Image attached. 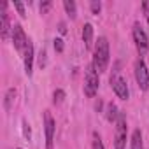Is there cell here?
I'll use <instances>...</instances> for the list:
<instances>
[{
	"label": "cell",
	"mask_w": 149,
	"mask_h": 149,
	"mask_svg": "<svg viewBox=\"0 0 149 149\" xmlns=\"http://www.w3.org/2000/svg\"><path fill=\"white\" fill-rule=\"evenodd\" d=\"M109 61H111V53H109V40L107 37H98V40L95 42V47H93V61L91 65L95 67V70L98 74L105 72L107 67H109Z\"/></svg>",
	"instance_id": "6da1fadb"
},
{
	"label": "cell",
	"mask_w": 149,
	"mask_h": 149,
	"mask_svg": "<svg viewBox=\"0 0 149 149\" xmlns=\"http://www.w3.org/2000/svg\"><path fill=\"white\" fill-rule=\"evenodd\" d=\"M126 133H128L126 116H125V112H119V116L116 119V130H114V149L126 147Z\"/></svg>",
	"instance_id": "7a4b0ae2"
},
{
	"label": "cell",
	"mask_w": 149,
	"mask_h": 149,
	"mask_svg": "<svg viewBox=\"0 0 149 149\" xmlns=\"http://www.w3.org/2000/svg\"><path fill=\"white\" fill-rule=\"evenodd\" d=\"M98 84H100V79H98V72L95 70L93 65H88L86 67V74H84V93L88 98H93L98 91Z\"/></svg>",
	"instance_id": "3957f363"
},
{
	"label": "cell",
	"mask_w": 149,
	"mask_h": 149,
	"mask_svg": "<svg viewBox=\"0 0 149 149\" xmlns=\"http://www.w3.org/2000/svg\"><path fill=\"white\" fill-rule=\"evenodd\" d=\"M111 86H112V90H114V93L118 95V98H121V100H128L130 98V90H128V83L119 76V72L118 70H114L112 72V76H111Z\"/></svg>",
	"instance_id": "277c9868"
},
{
	"label": "cell",
	"mask_w": 149,
	"mask_h": 149,
	"mask_svg": "<svg viewBox=\"0 0 149 149\" xmlns=\"http://www.w3.org/2000/svg\"><path fill=\"white\" fill-rule=\"evenodd\" d=\"M11 39H13V44H14V49L18 53H25L26 49V44H28V37L23 30V26L19 23H14L13 25V32H11Z\"/></svg>",
	"instance_id": "5b68a950"
},
{
	"label": "cell",
	"mask_w": 149,
	"mask_h": 149,
	"mask_svg": "<svg viewBox=\"0 0 149 149\" xmlns=\"http://www.w3.org/2000/svg\"><path fill=\"white\" fill-rule=\"evenodd\" d=\"M133 40H135V47L139 51L140 56H144L147 51H149V39L146 35V32L142 30V26L139 23L133 25Z\"/></svg>",
	"instance_id": "8992f818"
},
{
	"label": "cell",
	"mask_w": 149,
	"mask_h": 149,
	"mask_svg": "<svg viewBox=\"0 0 149 149\" xmlns=\"http://www.w3.org/2000/svg\"><path fill=\"white\" fill-rule=\"evenodd\" d=\"M135 81L142 91H146L149 88V70H147L144 60H140V58L135 61Z\"/></svg>",
	"instance_id": "52a82bcc"
},
{
	"label": "cell",
	"mask_w": 149,
	"mask_h": 149,
	"mask_svg": "<svg viewBox=\"0 0 149 149\" xmlns=\"http://www.w3.org/2000/svg\"><path fill=\"white\" fill-rule=\"evenodd\" d=\"M54 130H56V123L51 116L49 111L44 112V132H46V149H53V139H54Z\"/></svg>",
	"instance_id": "ba28073f"
},
{
	"label": "cell",
	"mask_w": 149,
	"mask_h": 149,
	"mask_svg": "<svg viewBox=\"0 0 149 149\" xmlns=\"http://www.w3.org/2000/svg\"><path fill=\"white\" fill-rule=\"evenodd\" d=\"M9 32H13V26L9 23V14H7V4H2V11H0V35L4 40H7Z\"/></svg>",
	"instance_id": "9c48e42d"
},
{
	"label": "cell",
	"mask_w": 149,
	"mask_h": 149,
	"mask_svg": "<svg viewBox=\"0 0 149 149\" xmlns=\"http://www.w3.org/2000/svg\"><path fill=\"white\" fill-rule=\"evenodd\" d=\"M23 63H25V74L28 77H32V74H33V42L30 39H28L26 49L23 53Z\"/></svg>",
	"instance_id": "30bf717a"
},
{
	"label": "cell",
	"mask_w": 149,
	"mask_h": 149,
	"mask_svg": "<svg viewBox=\"0 0 149 149\" xmlns=\"http://www.w3.org/2000/svg\"><path fill=\"white\" fill-rule=\"evenodd\" d=\"M93 35H95L93 25H91V23H86V25L83 26V42H84L86 49H91V47H95V46H93Z\"/></svg>",
	"instance_id": "8fae6325"
},
{
	"label": "cell",
	"mask_w": 149,
	"mask_h": 149,
	"mask_svg": "<svg viewBox=\"0 0 149 149\" xmlns=\"http://www.w3.org/2000/svg\"><path fill=\"white\" fill-rule=\"evenodd\" d=\"M119 112H121V111H118L116 104H112V102H109V104H107V109H105V118H107V121H109V123H116V119H118Z\"/></svg>",
	"instance_id": "7c38bea8"
},
{
	"label": "cell",
	"mask_w": 149,
	"mask_h": 149,
	"mask_svg": "<svg viewBox=\"0 0 149 149\" xmlns=\"http://www.w3.org/2000/svg\"><path fill=\"white\" fill-rule=\"evenodd\" d=\"M63 9H65V13L68 14L70 19H76V16H77V6H76L74 0H65V2H63Z\"/></svg>",
	"instance_id": "4fadbf2b"
},
{
	"label": "cell",
	"mask_w": 149,
	"mask_h": 149,
	"mask_svg": "<svg viewBox=\"0 0 149 149\" xmlns=\"http://www.w3.org/2000/svg\"><path fill=\"white\" fill-rule=\"evenodd\" d=\"M132 149H144V146H142V133H140V130H133V133H132Z\"/></svg>",
	"instance_id": "5bb4252c"
},
{
	"label": "cell",
	"mask_w": 149,
	"mask_h": 149,
	"mask_svg": "<svg viewBox=\"0 0 149 149\" xmlns=\"http://www.w3.org/2000/svg\"><path fill=\"white\" fill-rule=\"evenodd\" d=\"M14 97H16V91H14V88L7 90V93H6V100H4V107H6V111H11V104H13Z\"/></svg>",
	"instance_id": "9a60e30c"
},
{
	"label": "cell",
	"mask_w": 149,
	"mask_h": 149,
	"mask_svg": "<svg viewBox=\"0 0 149 149\" xmlns=\"http://www.w3.org/2000/svg\"><path fill=\"white\" fill-rule=\"evenodd\" d=\"M91 147H93V149H105V147H104V142H102V139H100V135H98L97 132L93 133V146H91Z\"/></svg>",
	"instance_id": "2e32d148"
},
{
	"label": "cell",
	"mask_w": 149,
	"mask_h": 149,
	"mask_svg": "<svg viewBox=\"0 0 149 149\" xmlns=\"http://www.w3.org/2000/svg\"><path fill=\"white\" fill-rule=\"evenodd\" d=\"M63 98H65V91H63V90H56V91L53 93V102H54V104H61Z\"/></svg>",
	"instance_id": "e0dca14e"
},
{
	"label": "cell",
	"mask_w": 149,
	"mask_h": 149,
	"mask_svg": "<svg viewBox=\"0 0 149 149\" xmlns=\"http://www.w3.org/2000/svg\"><path fill=\"white\" fill-rule=\"evenodd\" d=\"M14 9L18 11V14H19L21 18H26V11H25V6H23V2H14Z\"/></svg>",
	"instance_id": "ac0fdd59"
},
{
	"label": "cell",
	"mask_w": 149,
	"mask_h": 149,
	"mask_svg": "<svg viewBox=\"0 0 149 149\" xmlns=\"http://www.w3.org/2000/svg\"><path fill=\"white\" fill-rule=\"evenodd\" d=\"M90 9H91L93 14H100V11H102V4L97 2V0H93V2L90 4Z\"/></svg>",
	"instance_id": "d6986e66"
},
{
	"label": "cell",
	"mask_w": 149,
	"mask_h": 149,
	"mask_svg": "<svg viewBox=\"0 0 149 149\" xmlns=\"http://www.w3.org/2000/svg\"><path fill=\"white\" fill-rule=\"evenodd\" d=\"M23 135L30 140V137H32V130H30V125L26 123V119H23Z\"/></svg>",
	"instance_id": "ffe728a7"
},
{
	"label": "cell",
	"mask_w": 149,
	"mask_h": 149,
	"mask_svg": "<svg viewBox=\"0 0 149 149\" xmlns=\"http://www.w3.org/2000/svg\"><path fill=\"white\" fill-rule=\"evenodd\" d=\"M54 49H56L58 53L63 51V40H61V39H54Z\"/></svg>",
	"instance_id": "44dd1931"
},
{
	"label": "cell",
	"mask_w": 149,
	"mask_h": 149,
	"mask_svg": "<svg viewBox=\"0 0 149 149\" xmlns=\"http://www.w3.org/2000/svg\"><path fill=\"white\" fill-rule=\"evenodd\" d=\"M49 7H51V2H44V4H40V13H42V14H46Z\"/></svg>",
	"instance_id": "7402d4cb"
},
{
	"label": "cell",
	"mask_w": 149,
	"mask_h": 149,
	"mask_svg": "<svg viewBox=\"0 0 149 149\" xmlns=\"http://www.w3.org/2000/svg\"><path fill=\"white\" fill-rule=\"evenodd\" d=\"M58 30H60V33H65V32H67V28H65V23H60V28H58Z\"/></svg>",
	"instance_id": "603a6c76"
}]
</instances>
